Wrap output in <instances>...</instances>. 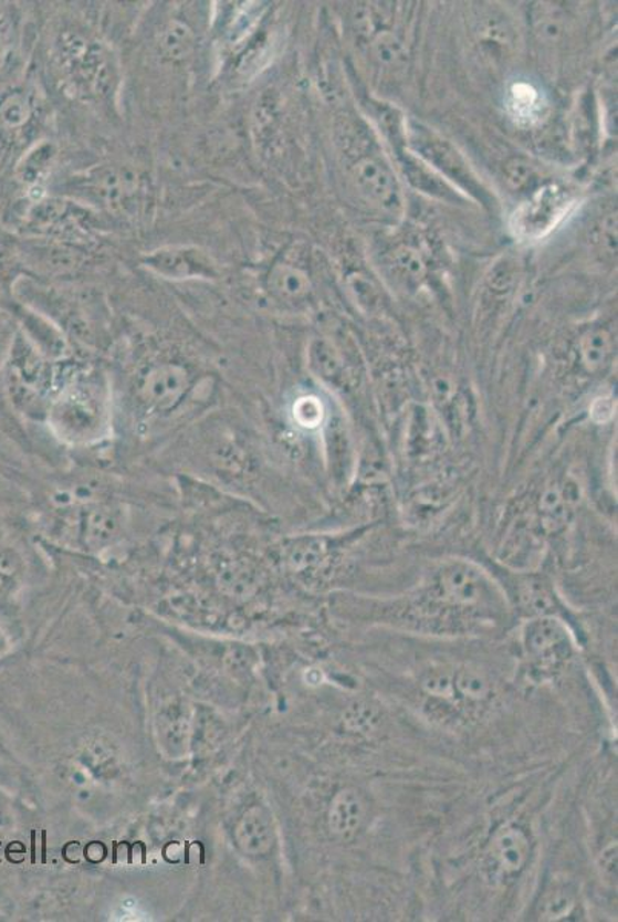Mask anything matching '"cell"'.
Wrapping results in <instances>:
<instances>
[{
  "label": "cell",
  "instance_id": "5b68a950",
  "mask_svg": "<svg viewBox=\"0 0 618 922\" xmlns=\"http://www.w3.org/2000/svg\"><path fill=\"white\" fill-rule=\"evenodd\" d=\"M523 658L535 680H548L562 672L576 652L568 625L555 615L531 618L521 630Z\"/></svg>",
  "mask_w": 618,
  "mask_h": 922
},
{
  "label": "cell",
  "instance_id": "6da1fadb",
  "mask_svg": "<svg viewBox=\"0 0 618 922\" xmlns=\"http://www.w3.org/2000/svg\"><path fill=\"white\" fill-rule=\"evenodd\" d=\"M506 594L468 559L428 567L415 586L392 597L345 595V615L358 622L417 636L459 637L497 629L510 620Z\"/></svg>",
  "mask_w": 618,
  "mask_h": 922
},
{
  "label": "cell",
  "instance_id": "9c48e42d",
  "mask_svg": "<svg viewBox=\"0 0 618 922\" xmlns=\"http://www.w3.org/2000/svg\"><path fill=\"white\" fill-rule=\"evenodd\" d=\"M145 263L149 270L167 279H210L216 274V265L210 255L197 248H164L149 254Z\"/></svg>",
  "mask_w": 618,
  "mask_h": 922
},
{
  "label": "cell",
  "instance_id": "ba28073f",
  "mask_svg": "<svg viewBox=\"0 0 618 922\" xmlns=\"http://www.w3.org/2000/svg\"><path fill=\"white\" fill-rule=\"evenodd\" d=\"M569 205L570 196L565 188L555 184L538 188L533 197L522 205L521 210L515 212V234L525 239L542 238L566 214Z\"/></svg>",
  "mask_w": 618,
  "mask_h": 922
},
{
  "label": "cell",
  "instance_id": "5bb4252c",
  "mask_svg": "<svg viewBox=\"0 0 618 922\" xmlns=\"http://www.w3.org/2000/svg\"><path fill=\"white\" fill-rule=\"evenodd\" d=\"M121 512L113 506L96 504L88 507L78 520V537L86 547H106L119 537L122 531Z\"/></svg>",
  "mask_w": 618,
  "mask_h": 922
},
{
  "label": "cell",
  "instance_id": "484cf974",
  "mask_svg": "<svg viewBox=\"0 0 618 922\" xmlns=\"http://www.w3.org/2000/svg\"><path fill=\"white\" fill-rule=\"evenodd\" d=\"M31 837H33V846H31V847H33V855H31V862H33V865H34V862H35V841H34L35 834H34V831H33V835H31Z\"/></svg>",
  "mask_w": 618,
  "mask_h": 922
},
{
  "label": "cell",
  "instance_id": "ffe728a7",
  "mask_svg": "<svg viewBox=\"0 0 618 922\" xmlns=\"http://www.w3.org/2000/svg\"><path fill=\"white\" fill-rule=\"evenodd\" d=\"M345 286L362 313L376 314L384 307L379 286L364 271L356 270L346 274Z\"/></svg>",
  "mask_w": 618,
  "mask_h": 922
},
{
  "label": "cell",
  "instance_id": "ac0fdd59",
  "mask_svg": "<svg viewBox=\"0 0 618 922\" xmlns=\"http://www.w3.org/2000/svg\"><path fill=\"white\" fill-rule=\"evenodd\" d=\"M578 358L588 373H598L614 356V338L608 329L594 326L582 334L577 345Z\"/></svg>",
  "mask_w": 618,
  "mask_h": 922
},
{
  "label": "cell",
  "instance_id": "277c9868",
  "mask_svg": "<svg viewBox=\"0 0 618 922\" xmlns=\"http://www.w3.org/2000/svg\"><path fill=\"white\" fill-rule=\"evenodd\" d=\"M407 142L408 148L457 191L462 192L464 197H471L483 207L494 205V197L475 175L463 154L450 140L419 122L408 121Z\"/></svg>",
  "mask_w": 618,
  "mask_h": 922
},
{
  "label": "cell",
  "instance_id": "8fae6325",
  "mask_svg": "<svg viewBox=\"0 0 618 922\" xmlns=\"http://www.w3.org/2000/svg\"><path fill=\"white\" fill-rule=\"evenodd\" d=\"M369 804L357 787L345 786L331 801L328 823L334 837L353 841L366 825Z\"/></svg>",
  "mask_w": 618,
  "mask_h": 922
},
{
  "label": "cell",
  "instance_id": "7c38bea8",
  "mask_svg": "<svg viewBox=\"0 0 618 922\" xmlns=\"http://www.w3.org/2000/svg\"><path fill=\"white\" fill-rule=\"evenodd\" d=\"M61 56L64 70L71 77L77 78L78 84L86 85L88 88L98 90L102 85L98 78L102 77L105 66L101 50L90 45L85 39L74 35L62 43Z\"/></svg>",
  "mask_w": 618,
  "mask_h": 922
},
{
  "label": "cell",
  "instance_id": "e0dca14e",
  "mask_svg": "<svg viewBox=\"0 0 618 922\" xmlns=\"http://www.w3.org/2000/svg\"><path fill=\"white\" fill-rule=\"evenodd\" d=\"M308 365L325 384H345V358L329 338L317 337L310 343Z\"/></svg>",
  "mask_w": 618,
  "mask_h": 922
},
{
  "label": "cell",
  "instance_id": "d4e9b609",
  "mask_svg": "<svg viewBox=\"0 0 618 922\" xmlns=\"http://www.w3.org/2000/svg\"><path fill=\"white\" fill-rule=\"evenodd\" d=\"M6 19V15L0 13V54H2L3 49H6L8 39V23Z\"/></svg>",
  "mask_w": 618,
  "mask_h": 922
},
{
  "label": "cell",
  "instance_id": "4fadbf2b",
  "mask_svg": "<svg viewBox=\"0 0 618 922\" xmlns=\"http://www.w3.org/2000/svg\"><path fill=\"white\" fill-rule=\"evenodd\" d=\"M384 266L389 277L407 290L422 285L428 275V263L422 251L411 243H399L387 251Z\"/></svg>",
  "mask_w": 618,
  "mask_h": 922
},
{
  "label": "cell",
  "instance_id": "2e32d148",
  "mask_svg": "<svg viewBox=\"0 0 618 922\" xmlns=\"http://www.w3.org/2000/svg\"><path fill=\"white\" fill-rule=\"evenodd\" d=\"M578 892L568 880H553L541 901L535 904L537 920L565 921L576 916L578 912Z\"/></svg>",
  "mask_w": 618,
  "mask_h": 922
},
{
  "label": "cell",
  "instance_id": "30bf717a",
  "mask_svg": "<svg viewBox=\"0 0 618 922\" xmlns=\"http://www.w3.org/2000/svg\"><path fill=\"white\" fill-rule=\"evenodd\" d=\"M391 153L397 168L400 169L407 182L417 189V191L447 203L467 202V197L462 192L457 191L442 176L437 175L434 169L428 167L420 157H417L408 148V145L394 149Z\"/></svg>",
  "mask_w": 618,
  "mask_h": 922
},
{
  "label": "cell",
  "instance_id": "cb8c5ba5",
  "mask_svg": "<svg viewBox=\"0 0 618 922\" xmlns=\"http://www.w3.org/2000/svg\"><path fill=\"white\" fill-rule=\"evenodd\" d=\"M507 182L519 191L525 188L533 189L534 182H537V176H535L534 168L531 165L522 160H515L513 165L507 167Z\"/></svg>",
  "mask_w": 618,
  "mask_h": 922
},
{
  "label": "cell",
  "instance_id": "d6986e66",
  "mask_svg": "<svg viewBox=\"0 0 618 922\" xmlns=\"http://www.w3.org/2000/svg\"><path fill=\"white\" fill-rule=\"evenodd\" d=\"M369 53L377 65L388 70L404 69L407 63V50L399 35L389 30L377 31L369 39Z\"/></svg>",
  "mask_w": 618,
  "mask_h": 922
},
{
  "label": "cell",
  "instance_id": "7a4b0ae2",
  "mask_svg": "<svg viewBox=\"0 0 618 922\" xmlns=\"http://www.w3.org/2000/svg\"><path fill=\"white\" fill-rule=\"evenodd\" d=\"M54 436L73 447L97 443L112 423V391L97 370H77L65 377L46 406Z\"/></svg>",
  "mask_w": 618,
  "mask_h": 922
},
{
  "label": "cell",
  "instance_id": "52a82bcc",
  "mask_svg": "<svg viewBox=\"0 0 618 922\" xmlns=\"http://www.w3.org/2000/svg\"><path fill=\"white\" fill-rule=\"evenodd\" d=\"M196 377L179 362L153 364L137 378L136 399L148 413H168L190 396Z\"/></svg>",
  "mask_w": 618,
  "mask_h": 922
},
{
  "label": "cell",
  "instance_id": "7402d4cb",
  "mask_svg": "<svg viewBox=\"0 0 618 922\" xmlns=\"http://www.w3.org/2000/svg\"><path fill=\"white\" fill-rule=\"evenodd\" d=\"M31 117V106L29 101L22 94H11L3 98L0 104V128L7 132H15V129L25 126Z\"/></svg>",
  "mask_w": 618,
  "mask_h": 922
},
{
  "label": "cell",
  "instance_id": "3957f363",
  "mask_svg": "<svg viewBox=\"0 0 618 922\" xmlns=\"http://www.w3.org/2000/svg\"><path fill=\"white\" fill-rule=\"evenodd\" d=\"M337 145L345 175L358 199L387 216L404 211V196L396 172L365 122L345 116L337 125Z\"/></svg>",
  "mask_w": 618,
  "mask_h": 922
},
{
  "label": "cell",
  "instance_id": "9a60e30c",
  "mask_svg": "<svg viewBox=\"0 0 618 922\" xmlns=\"http://www.w3.org/2000/svg\"><path fill=\"white\" fill-rule=\"evenodd\" d=\"M266 290L275 301L298 305L313 295V283L302 268L291 263H277L266 275Z\"/></svg>",
  "mask_w": 618,
  "mask_h": 922
},
{
  "label": "cell",
  "instance_id": "44dd1931",
  "mask_svg": "<svg viewBox=\"0 0 618 922\" xmlns=\"http://www.w3.org/2000/svg\"><path fill=\"white\" fill-rule=\"evenodd\" d=\"M192 42H195L192 31L184 22L172 21L164 30L160 46H163L165 56L180 61V59L190 54Z\"/></svg>",
  "mask_w": 618,
  "mask_h": 922
},
{
  "label": "cell",
  "instance_id": "603a6c76",
  "mask_svg": "<svg viewBox=\"0 0 618 922\" xmlns=\"http://www.w3.org/2000/svg\"><path fill=\"white\" fill-rule=\"evenodd\" d=\"M293 413L295 423L305 429H316L325 419L324 405L314 396L301 397L295 401Z\"/></svg>",
  "mask_w": 618,
  "mask_h": 922
},
{
  "label": "cell",
  "instance_id": "8992f818",
  "mask_svg": "<svg viewBox=\"0 0 618 922\" xmlns=\"http://www.w3.org/2000/svg\"><path fill=\"white\" fill-rule=\"evenodd\" d=\"M533 853L531 831L522 823L510 819L491 831L483 847L480 872L488 884H510L525 872Z\"/></svg>",
  "mask_w": 618,
  "mask_h": 922
}]
</instances>
